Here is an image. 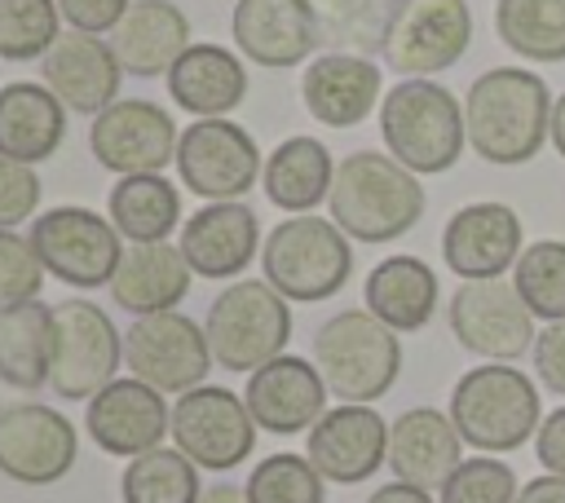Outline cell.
<instances>
[{"label":"cell","instance_id":"cell-30","mask_svg":"<svg viewBox=\"0 0 565 503\" xmlns=\"http://www.w3.org/2000/svg\"><path fill=\"white\" fill-rule=\"evenodd\" d=\"M362 300L384 327H393L402 335V331H424L433 322L441 287H437V274H433L428 260H419V256H384L366 274Z\"/></svg>","mask_w":565,"mask_h":503},{"label":"cell","instance_id":"cell-22","mask_svg":"<svg viewBox=\"0 0 565 503\" xmlns=\"http://www.w3.org/2000/svg\"><path fill=\"white\" fill-rule=\"evenodd\" d=\"M168 424H172V406L163 402L159 388L141 384L137 375L110 379L84 410V428L97 441V450L124 454V459L154 450L163 441Z\"/></svg>","mask_w":565,"mask_h":503},{"label":"cell","instance_id":"cell-2","mask_svg":"<svg viewBox=\"0 0 565 503\" xmlns=\"http://www.w3.org/2000/svg\"><path fill=\"white\" fill-rule=\"evenodd\" d=\"M327 207L353 243H393L419 225L424 185L388 150H353L335 163Z\"/></svg>","mask_w":565,"mask_h":503},{"label":"cell","instance_id":"cell-36","mask_svg":"<svg viewBox=\"0 0 565 503\" xmlns=\"http://www.w3.org/2000/svg\"><path fill=\"white\" fill-rule=\"evenodd\" d=\"M512 287L521 291L534 318L561 322L565 318V243L561 238L525 243V252L512 265Z\"/></svg>","mask_w":565,"mask_h":503},{"label":"cell","instance_id":"cell-49","mask_svg":"<svg viewBox=\"0 0 565 503\" xmlns=\"http://www.w3.org/2000/svg\"><path fill=\"white\" fill-rule=\"evenodd\" d=\"M199 503H247V494H243V485H212V490H203L199 494Z\"/></svg>","mask_w":565,"mask_h":503},{"label":"cell","instance_id":"cell-23","mask_svg":"<svg viewBox=\"0 0 565 503\" xmlns=\"http://www.w3.org/2000/svg\"><path fill=\"white\" fill-rule=\"evenodd\" d=\"M305 110L322 128H353L384 101V71L362 53H318L300 75Z\"/></svg>","mask_w":565,"mask_h":503},{"label":"cell","instance_id":"cell-6","mask_svg":"<svg viewBox=\"0 0 565 503\" xmlns=\"http://www.w3.org/2000/svg\"><path fill=\"white\" fill-rule=\"evenodd\" d=\"M313 366L340 402L371 406L397 384L402 344L371 309H340L313 331Z\"/></svg>","mask_w":565,"mask_h":503},{"label":"cell","instance_id":"cell-12","mask_svg":"<svg viewBox=\"0 0 565 503\" xmlns=\"http://www.w3.org/2000/svg\"><path fill=\"white\" fill-rule=\"evenodd\" d=\"M450 335L459 349L486 362H516L534 349V313L525 309L512 278H468L446 304Z\"/></svg>","mask_w":565,"mask_h":503},{"label":"cell","instance_id":"cell-42","mask_svg":"<svg viewBox=\"0 0 565 503\" xmlns=\"http://www.w3.org/2000/svg\"><path fill=\"white\" fill-rule=\"evenodd\" d=\"M40 207V172L0 154V229H18Z\"/></svg>","mask_w":565,"mask_h":503},{"label":"cell","instance_id":"cell-40","mask_svg":"<svg viewBox=\"0 0 565 503\" xmlns=\"http://www.w3.org/2000/svg\"><path fill=\"white\" fill-rule=\"evenodd\" d=\"M437 494L441 503H516L521 485H516V472L499 454H472L446 477Z\"/></svg>","mask_w":565,"mask_h":503},{"label":"cell","instance_id":"cell-39","mask_svg":"<svg viewBox=\"0 0 565 503\" xmlns=\"http://www.w3.org/2000/svg\"><path fill=\"white\" fill-rule=\"evenodd\" d=\"M247 503H322L327 499V481L322 472L309 463V454H269L247 472L243 485Z\"/></svg>","mask_w":565,"mask_h":503},{"label":"cell","instance_id":"cell-15","mask_svg":"<svg viewBox=\"0 0 565 503\" xmlns=\"http://www.w3.org/2000/svg\"><path fill=\"white\" fill-rule=\"evenodd\" d=\"M177 137L181 132L159 101L119 97L102 115H93L88 150L106 172L137 176V172H163L177 159Z\"/></svg>","mask_w":565,"mask_h":503},{"label":"cell","instance_id":"cell-4","mask_svg":"<svg viewBox=\"0 0 565 503\" xmlns=\"http://www.w3.org/2000/svg\"><path fill=\"white\" fill-rule=\"evenodd\" d=\"M380 137L415 176L450 172L468 146L463 101L437 79H402L380 101Z\"/></svg>","mask_w":565,"mask_h":503},{"label":"cell","instance_id":"cell-41","mask_svg":"<svg viewBox=\"0 0 565 503\" xmlns=\"http://www.w3.org/2000/svg\"><path fill=\"white\" fill-rule=\"evenodd\" d=\"M40 282H44V265L31 238H22L18 229H0V304L35 300Z\"/></svg>","mask_w":565,"mask_h":503},{"label":"cell","instance_id":"cell-20","mask_svg":"<svg viewBox=\"0 0 565 503\" xmlns=\"http://www.w3.org/2000/svg\"><path fill=\"white\" fill-rule=\"evenodd\" d=\"M44 88L75 115H102L110 101H119L124 66L110 49V40L88 31H62L57 44L40 57Z\"/></svg>","mask_w":565,"mask_h":503},{"label":"cell","instance_id":"cell-7","mask_svg":"<svg viewBox=\"0 0 565 503\" xmlns=\"http://www.w3.org/2000/svg\"><path fill=\"white\" fill-rule=\"evenodd\" d=\"M203 331L216 366L252 375L265 362L282 357L291 340V300H282L265 278H234L212 296Z\"/></svg>","mask_w":565,"mask_h":503},{"label":"cell","instance_id":"cell-16","mask_svg":"<svg viewBox=\"0 0 565 503\" xmlns=\"http://www.w3.org/2000/svg\"><path fill=\"white\" fill-rule=\"evenodd\" d=\"M79 437L71 419L40 402L0 406V472L18 485H53L75 468Z\"/></svg>","mask_w":565,"mask_h":503},{"label":"cell","instance_id":"cell-21","mask_svg":"<svg viewBox=\"0 0 565 503\" xmlns=\"http://www.w3.org/2000/svg\"><path fill=\"white\" fill-rule=\"evenodd\" d=\"M327 393L331 388L309 357L282 353V357H274L247 375L243 402H247L256 428L291 437V432H309L327 415Z\"/></svg>","mask_w":565,"mask_h":503},{"label":"cell","instance_id":"cell-44","mask_svg":"<svg viewBox=\"0 0 565 503\" xmlns=\"http://www.w3.org/2000/svg\"><path fill=\"white\" fill-rule=\"evenodd\" d=\"M530 357H534L539 384H543L547 393L565 397V318H561V322H547V327L534 335Z\"/></svg>","mask_w":565,"mask_h":503},{"label":"cell","instance_id":"cell-28","mask_svg":"<svg viewBox=\"0 0 565 503\" xmlns=\"http://www.w3.org/2000/svg\"><path fill=\"white\" fill-rule=\"evenodd\" d=\"M190 18L172 0H132L124 22L110 31V49L124 66V75H168L172 62L190 49Z\"/></svg>","mask_w":565,"mask_h":503},{"label":"cell","instance_id":"cell-17","mask_svg":"<svg viewBox=\"0 0 565 503\" xmlns=\"http://www.w3.org/2000/svg\"><path fill=\"white\" fill-rule=\"evenodd\" d=\"M230 35L238 57L269 71L300 66L322 44V26L309 0H234Z\"/></svg>","mask_w":565,"mask_h":503},{"label":"cell","instance_id":"cell-45","mask_svg":"<svg viewBox=\"0 0 565 503\" xmlns=\"http://www.w3.org/2000/svg\"><path fill=\"white\" fill-rule=\"evenodd\" d=\"M534 454L543 463V472L552 477H565V406L547 410L539 432H534Z\"/></svg>","mask_w":565,"mask_h":503},{"label":"cell","instance_id":"cell-13","mask_svg":"<svg viewBox=\"0 0 565 503\" xmlns=\"http://www.w3.org/2000/svg\"><path fill=\"white\" fill-rule=\"evenodd\" d=\"M177 450L207 472H230L238 468L252 446H256V419L247 402L221 384H199L177 397L172 424H168Z\"/></svg>","mask_w":565,"mask_h":503},{"label":"cell","instance_id":"cell-38","mask_svg":"<svg viewBox=\"0 0 565 503\" xmlns=\"http://www.w3.org/2000/svg\"><path fill=\"white\" fill-rule=\"evenodd\" d=\"M62 35L57 0H0V62H35Z\"/></svg>","mask_w":565,"mask_h":503},{"label":"cell","instance_id":"cell-34","mask_svg":"<svg viewBox=\"0 0 565 503\" xmlns=\"http://www.w3.org/2000/svg\"><path fill=\"white\" fill-rule=\"evenodd\" d=\"M494 35L521 62H565V0H494Z\"/></svg>","mask_w":565,"mask_h":503},{"label":"cell","instance_id":"cell-8","mask_svg":"<svg viewBox=\"0 0 565 503\" xmlns=\"http://www.w3.org/2000/svg\"><path fill=\"white\" fill-rule=\"evenodd\" d=\"M31 247L44 265V274H53L66 287L93 291V287H110L119 256H124V238L110 225V216L79 207V203H62L49 207L31 221Z\"/></svg>","mask_w":565,"mask_h":503},{"label":"cell","instance_id":"cell-5","mask_svg":"<svg viewBox=\"0 0 565 503\" xmlns=\"http://www.w3.org/2000/svg\"><path fill=\"white\" fill-rule=\"evenodd\" d=\"M260 274L282 300H331L353 274V238L327 216H287L260 243Z\"/></svg>","mask_w":565,"mask_h":503},{"label":"cell","instance_id":"cell-43","mask_svg":"<svg viewBox=\"0 0 565 503\" xmlns=\"http://www.w3.org/2000/svg\"><path fill=\"white\" fill-rule=\"evenodd\" d=\"M66 31H88V35H106L124 22V13L132 9V0H57Z\"/></svg>","mask_w":565,"mask_h":503},{"label":"cell","instance_id":"cell-25","mask_svg":"<svg viewBox=\"0 0 565 503\" xmlns=\"http://www.w3.org/2000/svg\"><path fill=\"white\" fill-rule=\"evenodd\" d=\"M459 463H463V437L446 410L411 406L388 424V468L397 481L419 490H441Z\"/></svg>","mask_w":565,"mask_h":503},{"label":"cell","instance_id":"cell-9","mask_svg":"<svg viewBox=\"0 0 565 503\" xmlns=\"http://www.w3.org/2000/svg\"><path fill=\"white\" fill-rule=\"evenodd\" d=\"M472 44L468 0H397L384 26L380 57L402 79H433L450 71Z\"/></svg>","mask_w":565,"mask_h":503},{"label":"cell","instance_id":"cell-31","mask_svg":"<svg viewBox=\"0 0 565 503\" xmlns=\"http://www.w3.org/2000/svg\"><path fill=\"white\" fill-rule=\"evenodd\" d=\"M331 181H335V159L318 137H287L265 159V172H260L265 199L282 212H291V216L313 212L318 203H327Z\"/></svg>","mask_w":565,"mask_h":503},{"label":"cell","instance_id":"cell-37","mask_svg":"<svg viewBox=\"0 0 565 503\" xmlns=\"http://www.w3.org/2000/svg\"><path fill=\"white\" fill-rule=\"evenodd\" d=\"M322 26V40L335 53H380L384 26L397 0H309Z\"/></svg>","mask_w":565,"mask_h":503},{"label":"cell","instance_id":"cell-46","mask_svg":"<svg viewBox=\"0 0 565 503\" xmlns=\"http://www.w3.org/2000/svg\"><path fill=\"white\" fill-rule=\"evenodd\" d=\"M516 503H565V477L543 472V477L525 481L521 494H516Z\"/></svg>","mask_w":565,"mask_h":503},{"label":"cell","instance_id":"cell-33","mask_svg":"<svg viewBox=\"0 0 565 503\" xmlns=\"http://www.w3.org/2000/svg\"><path fill=\"white\" fill-rule=\"evenodd\" d=\"M106 216L124 243H168L181 221V190L163 172L119 176L106 194Z\"/></svg>","mask_w":565,"mask_h":503},{"label":"cell","instance_id":"cell-14","mask_svg":"<svg viewBox=\"0 0 565 503\" xmlns=\"http://www.w3.org/2000/svg\"><path fill=\"white\" fill-rule=\"evenodd\" d=\"M124 362L141 384L181 397L207 379V366H212L207 331L203 322L177 309L132 318V327L124 331Z\"/></svg>","mask_w":565,"mask_h":503},{"label":"cell","instance_id":"cell-29","mask_svg":"<svg viewBox=\"0 0 565 503\" xmlns=\"http://www.w3.org/2000/svg\"><path fill=\"white\" fill-rule=\"evenodd\" d=\"M66 137V106L31 79L0 88V154L13 163H44Z\"/></svg>","mask_w":565,"mask_h":503},{"label":"cell","instance_id":"cell-10","mask_svg":"<svg viewBox=\"0 0 565 503\" xmlns=\"http://www.w3.org/2000/svg\"><path fill=\"white\" fill-rule=\"evenodd\" d=\"M124 362V335L93 300L53 304V366L49 388L62 402H93Z\"/></svg>","mask_w":565,"mask_h":503},{"label":"cell","instance_id":"cell-26","mask_svg":"<svg viewBox=\"0 0 565 503\" xmlns=\"http://www.w3.org/2000/svg\"><path fill=\"white\" fill-rule=\"evenodd\" d=\"M163 79L172 101L194 119H230L247 101V66L221 44H190Z\"/></svg>","mask_w":565,"mask_h":503},{"label":"cell","instance_id":"cell-48","mask_svg":"<svg viewBox=\"0 0 565 503\" xmlns=\"http://www.w3.org/2000/svg\"><path fill=\"white\" fill-rule=\"evenodd\" d=\"M547 141H552V150L565 159V93L552 101V128H547Z\"/></svg>","mask_w":565,"mask_h":503},{"label":"cell","instance_id":"cell-3","mask_svg":"<svg viewBox=\"0 0 565 503\" xmlns=\"http://www.w3.org/2000/svg\"><path fill=\"white\" fill-rule=\"evenodd\" d=\"M477 454H512L543 424L539 384L512 362H481L459 375L446 410Z\"/></svg>","mask_w":565,"mask_h":503},{"label":"cell","instance_id":"cell-35","mask_svg":"<svg viewBox=\"0 0 565 503\" xmlns=\"http://www.w3.org/2000/svg\"><path fill=\"white\" fill-rule=\"evenodd\" d=\"M119 494L124 503H199L203 485H199V468L172 446H154L137 459H128L124 477H119Z\"/></svg>","mask_w":565,"mask_h":503},{"label":"cell","instance_id":"cell-11","mask_svg":"<svg viewBox=\"0 0 565 503\" xmlns=\"http://www.w3.org/2000/svg\"><path fill=\"white\" fill-rule=\"evenodd\" d=\"M265 172L256 137L234 119H194L177 137V176L203 203L243 199Z\"/></svg>","mask_w":565,"mask_h":503},{"label":"cell","instance_id":"cell-1","mask_svg":"<svg viewBox=\"0 0 565 503\" xmlns=\"http://www.w3.org/2000/svg\"><path fill=\"white\" fill-rule=\"evenodd\" d=\"M547 79L525 66H490L463 93V128L477 159L494 168H521L547 146L552 128Z\"/></svg>","mask_w":565,"mask_h":503},{"label":"cell","instance_id":"cell-18","mask_svg":"<svg viewBox=\"0 0 565 503\" xmlns=\"http://www.w3.org/2000/svg\"><path fill=\"white\" fill-rule=\"evenodd\" d=\"M305 454L322 472V481L358 485L388 463V424L375 406H358V402L331 406L309 428Z\"/></svg>","mask_w":565,"mask_h":503},{"label":"cell","instance_id":"cell-19","mask_svg":"<svg viewBox=\"0 0 565 503\" xmlns=\"http://www.w3.org/2000/svg\"><path fill=\"white\" fill-rule=\"evenodd\" d=\"M525 252L521 216L508 203H468L441 229V260L455 278H503Z\"/></svg>","mask_w":565,"mask_h":503},{"label":"cell","instance_id":"cell-24","mask_svg":"<svg viewBox=\"0 0 565 503\" xmlns=\"http://www.w3.org/2000/svg\"><path fill=\"white\" fill-rule=\"evenodd\" d=\"M177 247L194 278H238L260 256V221L243 199L207 203L185 216Z\"/></svg>","mask_w":565,"mask_h":503},{"label":"cell","instance_id":"cell-32","mask_svg":"<svg viewBox=\"0 0 565 503\" xmlns=\"http://www.w3.org/2000/svg\"><path fill=\"white\" fill-rule=\"evenodd\" d=\"M53 366V309L35 300L0 304V384L35 393Z\"/></svg>","mask_w":565,"mask_h":503},{"label":"cell","instance_id":"cell-47","mask_svg":"<svg viewBox=\"0 0 565 503\" xmlns=\"http://www.w3.org/2000/svg\"><path fill=\"white\" fill-rule=\"evenodd\" d=\"M366 503H433V490H419V485H406V481H388Z\"/></svg>","mask_w":565,"mask_h":503},{"label":"cell","instance_id":"cell-27","mask_svg":"<svg viewBox=\"0 0 565 503\" xmlns=\"http://www.w3.org/2000/svg\"><path fill=\"white\" fill-rule=\"evenodd\" d=\"M190 282H194V269L185 265L177 243H128L110 278V300L137 318L168 313L185 300Z\"/></svg>","mask_w":565,"mask_h":503}]
</instances>
